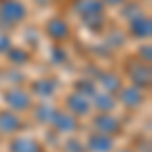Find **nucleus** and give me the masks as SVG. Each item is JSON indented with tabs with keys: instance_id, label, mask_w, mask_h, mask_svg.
<instances>
[{
	"instance_id": "dca6fc26",
	"label": "nucleus",
	"mask_w": 152,
	"mask_h": 152,
	"mask_svg": "<svg viewBox=\"0 0 152 152\" xmlns=\"http://www.w3.org/2000/svg\"><path fill=\"white\" fill-rule=\"evenodd\" d=\"M33 91L37 95H51L55 91V81H51V79H39V81L33 83Z\"/></svg>"
},
{
	"instance_id": "5701e85b",
	"label": "nucleus",
	"mask_w": 152,
	"mask_h": 152,
	"mask_svg": "<svg viewBox=\"0 0 152 152\" xmlns=\"http://www.w3.org/2000/svg\"><path fill=\"white\" fill-rule=\"evenodd\" d=\"M105 2H112V4H122L124 0H105Z\"/></svg>"
},
{
	"instance_id": "9d476101",
	"label": "nucleus",
	"mask_w": 152,
	"mask_h": 152,
	"mask_svg": "<svg viewBox=\"0 0 152 152\" xmlns=\"http://www.w3.org/2000/svg\"><path fill=\"white\" fill-rule=\"evenodd\" d=\"M67 107H69L71 112H73V116H85L87 112H89V102H87V97L81 94H71L67 97Z\"/></svg>"
},
{
	"instance_id": "393cba45",
	"label": "nucleus",
	"mask_w": 152,
	"mask_h": 152,
	"mask_svg": "<svg viewBox=\"0 0 152 152\" xmlns=\"http://www.w3.org/2000/svg\"><path fill=\"white\" fill-rule=\"evenodd\" d=\"M0 71H2V69H0ZM0 77H2V73H0Z\"/></svg>"
},
{
	"instance_id": "2eb2a0df",
	"label": "nucleus",
	"mask_w": 152,
	"mask_h": 152,
	"mask_svg": "<svg viewBox=\"0 0 152 152\" xmlns=\"http://www.w3.org/2000/svg\"><path fill=\"white\" fill-rule=\"evenodd\" d=\"M94 102H95V107L102 110V114H107L112 107H114V97L110 94H95L94 95Z\"/></svg>"
},
{
	"instance_id": "4468645a",
	"label": "nucleus",
	"mask_w": 152,
	"mask_h": 152,
	"mask_svg": "<svg viewBox=\"0 0 152 152\" xmlns=\"http://www.w3.org/2000/svg\"><path fill=\"white\" fill-rule=\"evenodd\" d=\"M99 85L104 87L107 94L122 89V81H120V77L114 75V73H102V75H99Z\"/></svg>"
},
{
	"instance_id": "ddd939ff",
	"label": "nucleus",
	"mask_w": 152,
	"mask_h": 152,
	"mask_svg": "<svg viewBox=\"0 0 152 152\" xmlns=\"http://www.w3.org/2000/svg\"><path fill=\"white\" fill-rule=\"evenodd\" d=\"M12 152H41V144L31 138H14L10 144Z\"/></svg>"
},
{
	"instance_id": "9b49d317",
	"label": "nucleus",
	"mask_w": 152,
	"mask_h": 152,
	"mask_svg": "<svg viewBox=\"0 0 152 152\" xmlns=\"http://www.w3.org/2000/svg\"><path fill=\"white\" fill-rule=\"evenodd\" d=\"M53 126L59 130V132H73V130L77 128V120L75 116H71V114H63V112H55V116H53Z\"/></svg>"
},
{
	"instance_id": "6ab92c4d",
	"label": "nucleus",
	"mask_w": 152,
	"mask_h": 152,
	"mask_svg": "<svg viewBox=\"0 0 152 152\" xmlns=\"http://www.w3.org/2000/svg\"><path fill=\"white\" fill-rule=\"evenodd\" d=\"M79 91H85L89 95H95V85L91 81H77V94Z\"/></svg>"
},
{
	"instance_id": "f8f14e48",
	"label": "nucleus",
	"mask_w": 152,
	"mask_h": 152,
	"mask_svg": "<svg viewBox=\"0 0 152 152\" xmlns=\"http://www.w3.org/2000/svg\"><path fill=\"white\" fill-rule=\"evenodd\" d=\"M114 148V140L112 136H105V134H94L89 138V150L91 152H110Z\"/></svg>"
},
{
	"instance_id": "39448f33",
	"label": "nucleus",
	"mask_w": 152,
	"mask_h": 152,
	"mask_svg": "<svg viewBox=\"0 0 152 152\" xmlns=\"http://www.w3.org/2000/svg\"><path fill=\"white\" fill-rule=\"evenodd\" d=\"M130 33L138 39H148L152 33V24H150V18L144 16V14H138L134 18H130Z\"/></svg>"
},
{
	"instance_id": "412c9836",
	"label": "nucleus",
	"mask_w": 152,
	"mask_h": 152,
	"mask_svg": "<svg viewBox=\"0 0 152 152\" xmlns=\"http://www.w3.org/2000/svg\"><path fill=\"white\" fill-rule=\"evenodd\" d=\"M67 150H69V152H83V146L79 144V140L73 138V140L67 142Z\"/></svg>"
},
{
	"instance_id": "423d86ee",
	"label": "nucleus",
	"mask_w": 152,
	"mask_h": 152,
	"mask_svg": "<svg viewBox=\"0 0 152 152\" xmlns=\"http://www.w3.org/2000/svg\"><path fill=\"white\" fill-rule=\"evenodd\" d=\"M118 94H120V99H122L126 105H130V107H138V105L142 104V99H144V89L136 87V85L122 87Z\"/></svg>"
},
{
	"instance_id": "f3484780",
	"label": "nucleus",
	"mask_w": 152,
	"mask_h": 152,
	"mask_svg": "<svg viewBox=\"0 0 152 152\" xmlns=\"http://www.w3.org/2000/svg\"><path fill=\"white\" fill-rule=\"evenodd\" d=\"M55 107H51L49 104H41L39 107H37V112H35V118L39 120V122H51L53 120V116H55Z\"/></svg>"
},
{
	"instance_id": "6e6552de",
	"label": "nucleus",
	"mask_w": 152,
	"mask_h": 152,
	"mask_svg": "<svg viewBox=\"0 0 152 152\" xmlns=\"http://www.w3.org/2000/svg\"><path fill=\"white\" fill-rule=\"evenodd\" d=\"M47 35L53 41H65L69 37V26H67L65 20H61V18H51L47 23Z\"/></svg>"
},
{
	"instance_id": "f03ea898",
	"label": "nucleus",
	"mask_w": 152,
	"mask_h": 152,
	"mask_svg": "<svg viewBox=\"0 0 152 152\" xmlns=\"http://www.w3.org/2000/svg\"><path fill=\"white\" fill-rule=\"evenodd\" d=\"M4 102L10 105L12 110H18V112H23V110H28L31 107V94L23 89L20 85H14L10 87L6 94H4Z\"/></svg>"
},
{
	"instance_id": "0eeeda50",
	"label": "nucleus",
	"mask_w": 152,
	"mask_h": 152,
	"mask_svg": "<svg viewBox=\"0 0 152 152\" xmlns=\"http://www.w3.org/2000/svg\"><path fill=\"white\" fill-rule=\"evenodd\" d=\"M23 128L20 118L16 116L14 112H0V132L4 134H14Z\"/></svg>"
},
{
	"instance_id": "1a4fd4ad",
	"label": "nucleus",
	"mask_w": 152,
	"mask_h": 152,
	"mask_svg": "<svg viewBox=\"0 0 152 152\" xmlns=\"http://www.w3.org/2000/svg\"><path fill=\"white\" fill-rule=\"evenodd\" d=\"M77 12L81 14V18H91V16H99L104 12V4L99 0H79L77 2Z\"/></svg>"
},
{
	"instance_id": "f257e3e1",
	"label": "nucleus",
	"mask_w": 152,
	"mask_h": 152,
	"mask_svg": "<svg viewBox=\"0 0 152 152\" xmlns=\"http://www.w3.org/2000/svg\"><path fill=\"white\" fill-rule=\"evenodd\" d=\"M24 16H26V8L23 2H18V0H2L0 2V26L12 28L20 20H24Z\"/></svg>"
},
{
	"instance_id": "4be33fe9",
	"label": "nucleus",
	"mask_w": 152,
	"mask_h": 152,
	"mask_svg": "<svg viewBox=\"0 0 152 152\" xmlns=\"http://www.w3.org/2000/svg\"><path fill=\"white\" fill-rule=\"evenodd\" d=\"M140 59H142V61L146 59V63L150 61V45H146V47L140 49Z\"/></svg>"
},
{
	"instance_id": "a211bd4d",
	"label": "nucleus",
	"mask_w": 152,
	"mask_h": 152,
	"mask_svg": "<svg viewBox=\"0 0 152 152\" xmlns=\"http://www.w3.org/2000/svg\"><path fill=\"white\" fill-rule=\"evenodd\" d=\"M8 59H10L12 63H18V65H23V63H26L28 61V53L26 51H23V49H18V47H10L8 49Z\"/></svg>"
},
{
	"instance_id": "b1692460",
	"label": "nucleus",
	"mask_w": 152,
	"mask_h": 152,
	"mask_svg": "<svg viewBox=\"0 0 152 152\" xmlns=\"http://www.w3.org/2000/svg\"><path fill=\"white\" fill-rule=\"evenodd\" d=\"M122 152H130V150H122Z\"/></svg>"
},
{
	"instance_id": "7ed1b4c3",
	"label": "nucleus",
	"mask_w": 152,
	"mask_h": 152,
	"mask_svg": "<svg viewBox=\"0 0 152 152\" xmlns=\"http://www.w3.org/2000/svg\"><path fill=\"white\" fill-rule=\"evenodd\" d=\"M128 73H130V79L134 81L136 87L146 89V87L150 85V69H148V65H144L142 61H130L128 63Z\"/></svg>"
},
{
	"instance_id": "20e7f679",
	"label": "nucleus",
	"mask_w": 152,
	"mask_h": 152,
	"mask_svg": "<svg viewBox=\"0 0 152 152\" xmlns=\"http://www.w3.org/2000/svg\"><path fill=\"white\" fill-rule=\"evenodd\" d=\"M95 128L99 130V134H105V136H112V134H118L122 126H120V122H118L114 116H110V114H99V116L94 120Z\"/></svg>"
},
{
	"instance_id": "aec40b11",
	"label": "nucleus",
	"mask_w": 152,
	"mask_h": 152,
	"mask_svg": "<svg viewBox=\"0 0 152 152\" xmlns=\"http://www.w3.org/2000/svg\"><path fill=\"white\" fill-rule=\"evenodd\" d=\"M12 47V43H10V39L6 35H0V53H8V49Z\"/></svg>"
}]
</instances>
